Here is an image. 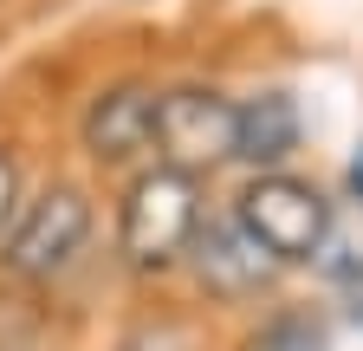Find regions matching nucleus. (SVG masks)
I'll list each match as a JSON object with an SVG mask.
<instances>
[{"label": "nucleus", "instance_id": "f257e3e1", "mask_svg": "<svg viewBox=\"0 0 363 351\" xmlns=\"http://www.w3.org/2000/svg\"><path fill=\"white\" fill-rule=\"evenodd\" d=\"M201 228V189H195V176L189 169H169L156 163L150 176H136L130 195H123V222H117V241H123V260L130 267H175L182 254H189Z\"/></svg>", "mask_w": 363, "mask_h": 351}, {"label": "nucleus", "instance_id": "f03ea898", "mask_svg": "<svg viewBox=\"0 0 363 351\" xmlns=\"http://www.w3.org/2000/svg\"><path fill=\"white\" fill-rule=\"evenodd\" d=\"M234 215L253 228V241L279 260V267H298V260H318V247H325L337 208L318 195L311 183H298V176L266 169V176H253V183H247V195H240Z\"/></svg>", "mask_w": 363, "mask_h": 351}, {"label": "nucleus", "instance_id": "7ed1b4c3", "mask_svg": "<svg viewBox=\"0 0 363 351\" xmlns=\"http://www.w3.org/2000/svg\"><path fill=\"white\" fill-rule=\"evenodd\" d=\"M84 234H91V202H84V189L52 183L39 202H26V215L13 222L0 260H7V274H20V280H52V274L72 267V254L84 247Z\"/></svg>", "mask_w": 363, "mask_h": 351}, {"label": "nucleus", "instance_id": "20e7f679", "mask_svg": "<svg viewBox=\"0 0 363 351\" xmlns=\"http://www.w3.org/2000/svg\"><path fill=\"white\" fill-rule=\"evenodd\" d=\"M156 156L189 176L234 163V104L220 92H201V85L162 92L156 98Z\"/></svg>", "mask_w": 363, "mask_h": 351}, {"label": "nucleus", "instance_id": "39448f33", "mask_svg": "<svg viewBox=\"0 0 363 351\" xmlns=\"http://www.w3.org/2000/svg\"><path fill=\"white\" fill-rule=\"evenodd\" d=\"M189 254H195L201 286L220 293V299H247V293H259L272 274H279V260L253 241V228L240 222V215H234V222H214V228H195Z\"/></svg>", "mask_w": 363, "mask_h": 351}, {"label": "nucleus", "instance_id": "423d86ee", "mask_svg": "<svg viewBox=\"0 0 363 351\" xmlns=\"http://www.w3.org/2000/svg\"><path fill=\"white\" fill-rule=\"evenodd\" d=\"M78 137L111 169L130 163V156H143L156 144V92L150 85H111V92H98L91 111H84V124H78Z\"/></svg>", "mask_w": 363, "mask_h": 351}, {"label": "nucleus", "instance_id": "0eeeda50", "mask_svg": "<svg viewBox=\"0 0 363 351\" xmlns=\"http://www.w3.org/2000/svg\"><path fill=\"white\" fill-rule=\"evenodd\" d=\"M305 137V117L286 92H259L247 104H234V156L253 169H279Z\"/></svg>", "mask_w": 363, "mask_h": 351}, {"label": "nucleus", "instance_id": "6e6552de", "mask_svg": "<svg viewBox=\"0 0 363 351\" xmlns=\"http://www.w3.org/2000/svg\"><path fill=\"white\" fill-rule=\"evenodd\" d=\"M318 267H325L331 280L363 286V215H357V222H337V215H331V234H325V247H318Z\"/></svg>", "mask_w": 363, "mask_h": 351}, {"label": "nucleus", "instance_id": "1a4fd4ad", "mask_svg": "<svg viewBox=\"0 0 363 351\" xmlns=\"http://www.w3.org/2000/svg\"><path fill=\"white\" fill-rule=\"evenodd\" d=\"M247 351H325V325L305 313H279L272 325H259L247 338Z\"/></svg>", "mask_w": 363, "mask_h": 351}, {"label": "nucleus", "instance_id": "9d476101", "mask_svg": "<svg viewBox=\"0 0 363 351\" xmlns=\"http://www.w3.org/2000/svg\"><path fill=\"white\" fill-rule=\"evenodd\" d=\"M13 208H20V169H13L7 150H0V228L13 222Z\"/></svg>", "mask_w": 363, "mask_h": 351}, {"label": "nucleus", "instance_id": "9b49d317", "mask_svg": "<svg viewBox=\"0 0 363 351\" xmlns=\"http://www.w3.org/2000/svg\"><path fill=\"white\" fill-rule=\"evenodd\" d=\"M350 189H357V202H363V150H357V163H350Z\"/></svg>", "mask_w": 363, "mask_h": 351}]
</instances>
